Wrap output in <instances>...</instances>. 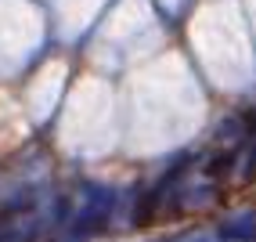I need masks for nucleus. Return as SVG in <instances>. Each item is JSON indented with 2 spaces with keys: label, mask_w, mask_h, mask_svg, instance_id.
Listing matches in <instances>:
<instances>
[{
  "label": "nucleus",
  "mask_w": 256,
  "mask_h": 242,
  "mask_svg": "<svg viewBox=\"0 0 256 242\" xmlns=\"http://www.w3.org/2000/svg\"><path fill=\"white\" fill-rule=\"evenodd\" d=\"M159 199H162V188H152L148 195H141V202H138V224H148L152 217H156V210H159Z\"/></svg>",
  "instance_id": "obj_2"
},
{
  "label": "nucleus",
  "mask_w": 256,
  "mask_h": 242,
  "mask_svg": "<svg viewBox=\"0 0 256 242\" xmlns=\"http://www.w3.org/2000/svg\"><path fill=\"white\" fill-rule=\"evenodd\" d=\"M246 134H249V123H246V116H228L224 123L216 127V145H224L228 152H234L238 145L246 141Z\"/></svg>",
  "instance_id": "obj_1"
},
{
  "label": "nucleus",
  "mask_w": 256,
  "mask_h": 242,
  "mask_svg": "<svg viewBox=\"0 0 256 242\" xmlns=\"http://www.w3.org/2000/svg\"><path fill=\"white\" fill-rule=\"evenodd\" d=\"M228 170H231V152H224L220 159H213V163L206 166V174H210V177H224Z\"/></svg>",
  "instance_id": "obj_3"
}]
</instances>
